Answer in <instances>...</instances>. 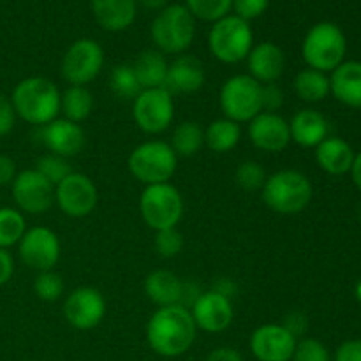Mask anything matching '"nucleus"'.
I'll use <instances>...</instances> for the list:
<instances>
[{
    "label": "nucleus",
    "mask_w": 361,
    "mask_h": 361,
    "mask_svg": "<svg viewBox=\"0 0 361 361\" xmlns=\"http://www.w3.org/2000/svg\"><path fill=\"white\" fill-rule=\"evenodd\" d=\"M335 361H361V341H348L337 349Z\"/></svg>",
    "instance_id": "44"
},
{
    "label": "nucleus",
    "mask_w": 361,
    "mask_h": 361,
    "mask_svg": "<svg viewBox=\"0 0 361 361\" xmlns=\"http://www.w3.org/2000/svg\"><path fill=\"white\" fill-rule=\"evenodd\" d=\"M185 7L197 20L215 23L228 16L233 9V0H185Z\"/></svg>",
    "instance_id": "34"
},
{
    "label": "nucleus",
    "mask_w": 361,
    "mask_h": 361,
    "mask_svg": "<svg viewBox=\"0 0 361 361\" xmlns=\"http://www.w3.org/2000/svg\"><path fill=\"white\" fill-rule=\"evenodd\" d=\"M106 316V300L95 288H78L63 302V317L76 330H92Z\"/></svg>",
    "instance_id": "15"
},
{
    "label": "nucleus",
    "mask_w": 361,
    "mask_h": 361,
    "mask_svg": "<svg viewBox=\"0 0 361 361\" xmlns=\"http://www.w3.org/2000/svg\"><path fill=\"white\" fill-rule=\"evenodd\" d=\"M92 109H94V95L87 87L69 85L60 94V111L63 113V118L71 122L81 123L90 116Z\"/></svg>",
    "instance_id": "28"
},
{
    "label": "nucleus",
    "mask_w": 361,
    "mask_h": 361,
    "mask_svg": "<svg viewBox=\"0 0 361 361\" xmlns=\"http://www.w3.org/2000/svg\"><path fill=\"white\" fill-rule=\"evenodd\" d=\"M296 338L282 324H263L250 335V351L259 361H291Z\"/></svg>",
    "instance_id": "17"
},
{
    "label": "nucleus",
    "mask_w": 361,
    "mask_h": 361,
    "mask_svg": "<svg viewBox=\"0 0 361 361\" xmlns=\"http://www.w3.org/2000/svg\"><path fill=\"white\" fill-rule=\"evenodd\" d=\"M212 55L224 63H236L247 59L254 46V34L249 21L238 16H224L215 21L208 34Z\"/></svg>",
    "instance_id": "8"
},
{
    "label": "nucleus",
    "mask_w": 361,
    "mask_h": 361,
    "mask_svg": "<svg viewBox=\"0 0 361 361\" xmlns=\"http://www.w3.org/2000/svg\"><path fill=\"white\" fill-rule=\"evenodd\" d=\"M133 118L145 134H161L173 123L175 102L166 88L141 90L133 101Z\"/></svg>",
    "instance_id": "11"
},
{
    "label": "nucleus",
    "mask_w": 361,
    "mask_h": 361,
    "mask_svg": "<svg viewBox=\"0 0 361 361\" xmlns=\"http://www.w3.org/2000/svg\"><path fill=\"white\" fill-rule=\"evenodd\" d=\"M282 326L298 341V337H303V334H305L307 328H309V319H307L305 314L300 312V310H293V312H289L288 316L284 317Z\"/></svg>",
    "instance_id": "42"
},
{
    "label": "nucleus",
    "mask_w": 361,
    "mask_h": 361,
    "mask_svg": "<svg viewBox=\"0 0 361 361\" xmlns=\"http://www.w3.org/2000/svg\"><path fill=\"white\" fill-rule=\"evenodd\" d=\"M249 140L257 150L277 154L291 143L289 122L277 113L261 111L249 122Z\"/></svg>",
    "instance_id": "19"
},
{
    "label": "nucleus",
    "mask_w": 361,
    "mask_h": 361,
    "mask_svg": "<svg viewBox=\"0 0 361 361\" xmlns=\"http://www.w3.org/2000/svg\"><path fill=\"white\" fill-rule=\"evenodd\" d=\"M14 122H16V113L11 104V99L0 94V137L7 136L13 130Z\"/></svg>",
    "instance_id": "43"
},
{
    "label": "nucleus",
    "mask_w": 361,
    "mask_h": 361,
    "mask_svg": "<svg viewBox=\"0 0 361 361\" xmlns=\"http://www.w3.org/2000/svg\"><path fill=\"white\" fill-rule=\"evenodd\" d=\"M330 92L351 108H361V62H342L330 78Z\"/></svg>",
    "instance_id": "25"
},
{
    "label": "nucleus",
    "mask_w": 361,
    "mask_h": 361,
    "mask_svg": "<svg viewBox=\"0 0 361 361\" xmlns=\"http://www.w3.org/2000/svg\"><path fill=\"white\" fill-rule=\"evenodd\" d=\"M190 314L196 323V328L208 334H221L228 330L235 317L233 302L228 296H222L215 291H203L200 298L190 307Z\"/></svg>",
    "instance_id": "16"
},
{
    "label": "nucleus",
    "mask_w": 361,
    "mask_h": 361,
    "mask_svg": "<svg viewBox=\"0 0 361 361\" xmlns=\"http://www.w3.org/2000/svg\"><path fill=\"white\" fill-rule=\"evenodd\" d=\"M316 161L330 175H344L351 171L353 161H355V152L341 137L328 136L323 143L316 147Z\"/></svg>",
    "instance_id": "26"
},
{
    "label": "nucleus",
    "mask_w": 361,
    "mask_h": 361,
    "mask_svg": "<svg viewBox=\"0 0 361 361\" xmlns=\"http://www.w3.org/2000/svg\"><path fill=\"white\" fill-rule=\"evenodd\" d=\"M35 171L44 176L51 185H59L66 176L73 173V168L67 162V159L55 154H44L35 161Z\"/></svg>",
    "instance_id": "35"
},
{
    "label": "nucleus",
    "mask_w": 361,
    "mask_h": 361,
    "mask_svg": "<svg viewBox=\"0 0 361 361\" xmlns=\"http://www.w3.org/2000/svg\"><path fill=\"white\" fill-rule=\"evenodd\" d=\"M104 51L94 39H78L63 53L60 73L69 85L87 87L101 74Z\"/></svg>",
    "instance_id": "10"
},
{
    "label": "nucleus",
    "mask_w": 361,
    "mask_h": 361,
    "mask_svg": "<svg viewBox=\"0 0 361 361\" xmlns=\"http://www.w3.org/2000/svg\"><path fill=\"white\" fill-rule=\"evenodd\" d=\"M14 113L35 127L48 126L60 113V92L51 80L30 76L21 80L11 94Z\"/></svg>",
    "instance_id": "2"
},
{
    "label": "nucleus",
    "mask_w": 361,
    "mask_h": 361,
    "mask_svg": "<svg viewBox=\"0 0 361 361\" xmlns=\"http://www.w3.org/2000/svg\"><path fill=\"white\" fill-rule=\"evenodd\" d=\"M140 81L141 90L148 88H164L166 78H168V60L164 53L159 49H145L143 53L137 55L134 63H130Z\"/></svg>",
    "instance_id": "27"
},
{
    "label": "nucleus",
    "mask_w": 361,
    "mask_h": 361,
    "mask_svg": "<svg viewBox=\"0 0 361 361\" xmlns=\"http://www.w3.org/2000/svg\"><path fill=\"white\" fill-rule=\"evenodd\" d=\"M140 212L145 224L154 231L176 228L183 215V197L169 182L147 185L140 197Z\"/></svg>",
    "instance_id": "7"
},
{
    "label": "nucleus",
    "mask_w": 361,
    "mask_h": 361,
    "mask_svg": "<svg viewBox=\"0 0 361 361\" xmlns=\"http://www.w3.org/2000/svg\"><path fill=\"white\" fill-rule=\"evenodd\" d=\"M242 137V129L240 123L233 122L229 118H217L204 129V145H208L212 152L215 154H228L236 145L240 143Z\"/></svg>",
    "instance_id": "29"
},
{
    "label": "nucleus",
    "mask_w": 361,
    "mask_h": 361,
    "mask_svg": "<svg viewBox=\"0 0 361 361\" xmlns=\"http://www.w3.org/2000/svg\"><path fill=\"white\" fill-rule=\"evenodd\" d=\"M25 231H27V224L20 210L9 207L0 208V249H9L20 243Z\"/></svg>",
    "instance_id": "32"
},
{
    "label": "nucleus",
    "mask_w": 361,
    "mask_h": 361,
    "mask_svg": "<svg viewBox=\"0 0 361 361\" xmlns=\"http://www.w3.org/2000/svg\"><path fill=\"white\" fill-rule=\"evenodd\" d=\"M360 219H361V208H360Z\"/></svg>",
    "instance_id": "52"
},
{
    "label": "nucleus",
    "mask_w": 361,
    "mask_h": 361,
    "mask_svg": "<svg viewBox=\"0 0 361 361\" xmlns=\"http://www.w3.org/2000/svg\"><path fill=\"white\" fill-rule=\"evenodd\" d=\"M291 141L303 148H316L330 133V123L316 109H300L289 122Z\"/></svg>",
    "instance_id": "23"
},
{
    "label": "nucleus",
    "mask_w": 361,
    "mask_h": 361,
    "mask_svg": "<svg viewBox=\"0 0 361 361\" xmlns=\"http://www.w3.org/2000/svg\"><path fill=\"white\" fill-rule=\"evenodd\" d=\"M295 92L302 101L319 102L330 94V80L316 69H303L295 78Z\"/></svg>",
    "instance_id": "31"
},
{
    "label": "nucleus",
    "mask_w": 361,
    "mask_h": 361,
    "mask_svg": "<svg viewBox=\"0 0 361 361\" xmlns=\"http://www.w3.org/2000/svg\"><path fill=\"white\" fill-rule=\"evenodd\" d=\"M261 88L249 74H235L222 83L219 94V104L226 118L236 123H249L254 116L263 111Z\"/></svg>",
    "instance_id": "9"
},
{
    "label": "nucleus",
    "mask_w": 361,
    "mask_h": 361,
    "mask_svg": "<svg viewBox=\"0 0 361 361\" xmlns=\"http://www.w3.org/2000/svg\"><path fill=\"white\" fill-rule=\"evenodd\" d=\"M39 141L48 148L49 154L71 159L80 154L85 147V130L80 123L67 118H55L48 126L37 127Z\"/></svg>",
    "instance_id": "18"
},
{
    "label": "nucleus",
    "mask_w": 361,
    "mask_h": 361,
    "mask_svg": "<svg viewBox=\"0 0 361 361\" xmlns=\"http://www.w3.org/2000/svg\"><path fill=\"white\" fill-rule=\"evenodd\" d=\"M293 361H330V353L323 342L316 338H302L296 342Z\"/></svg>",
    "instance_id": "39"
},
{
    "label": "nucleus",
    "mask_w": 361,
    "mask_h": 361,
    "mask_svg": "<svg viewBox=\"0 0 361 361\" xmlns=\"http://www.w3.org/2000/svg\"><path fill=\"white\" fill-rule=\"evenodd\" d=\"M14 274V259L7 249H0V288L11 281Z\"/></svg>",
    "instance_id": "46"
},
{
    "label": "nucleus",
    "mask_w": 361,
    "mask_h": 361,
    "mask_svg": "<svg viewBox=\"0 0 361 361\" xmlns=\"http://www.w3.org/2000/svg\"><path fill=\"white\" fill-rule=\"evenodd\" d=\"M60 240L55 231L44 226H35L25 231L18 243L20 259L28 268L37 271L53 270L60 259Z\"/></svg>",
    "instance_id": "14"
},
{
    "label": "nucleus",
    "mask_w": 361,
    "mask_h": 361,
    "mask_svg": "<svg viewBox=\"0 0 361 361\" xmlns=\"http://www.w3.org/2000/svg\"><path fill=\"white\" fill-rule=\"evenodd\" d=\"M212 291L219 293V295H222V296H228V298H233V295L236 293V284L231 281V279L221 277V279H217V281H215Z\"/></svg>",
    "instance_id": "48"
},
{
    "label": "nucleus",
    "mask_w": 361,
    "mask_h": 361,
    "mask_svg": "<svg viewBox=\"0 0 361 361\" xmlns=\"http://www.w3.org/2000/svg\"><path fill=\"white\" fill-rule=\"evenodd\" d=\"M345 35L341 28L330 21H321L307 32L302 44L303 60L310 69L335 71L345 56Z\"/></svg>",
    "instance_id": "6"
},
{
    "label": "nucleus",
    "mask_w": 361,
    "mask_h": 361,
    "mask_svg": "<svg viewBox=\"0 0 361 361\" xmlns=\"http://www.w3.org/2000/svg\"><path fill=\"white\" fill-rule=\"evenodd\" d=\"M207 361H243V356L235 348H217L207 356Z\"/></svg>",
    "instance_id": "47"
},
{
    "label": "nucleus",
    "mask_w": 361,
    "mask_h": 361,
    "mask_svg": "<svg viewBox=\"0 0 361 361\" xmlns=\"http://www.w3.org/2000/svg\"><path fill=\"white\" fill-rule=\"evenodd\" d=\"M95 21L108 32H122L134 23L137 0H90Z\"/></svg>",
    "instance_id": "22"
},
{
    "label": "nucleus",
    "mask_w": 361,
    "mask_h": 361,
    "mask_svg": "<svg viewBox=\"0 0 361 361\" xmlns=\"http://www.w3.org/2000/svg\"><path fill=\"white\" fill-rule=\"evenodd\" d=\"M245 60L249 67V76L261 85L277 83L279 78L284 74L286 55L281 46L271 41L252 46Z\"/></svg>",
    "instance_id": "20"
},
{
    "label": "nucleus",
    "mask_w": 361,
    "mask_h": 361,
    "mask_svg": "<svg viewBox=\"0 0 361 361\" xmlns=\"http://www.w3.org/2000/svg\"><path fill=\"white\" fill-rule=\"evenodd\" d=\"M154 247L157 254L164 259H171L176 257L183 249V236L176 228L162 229V231H155Z\"/></svg>",
    "instance_id": "38"
},
{
    "label": "nucleus",
    "mask_w": 361,
    "mask_h": 361,
    "mask_svg": "<svg viewBox=\"0 0 361 361\" xmlns=\"http://www.w3.org/2000/svg\"><path fill=\"white\" fill-rule=\"evenodd\" d=\"M267 178V171H264L263 166L256 161L242 162L235 171L236 185H238L240 189L247 190V192H256V190L263 189Z\"/></svg>",
    "instance_id": "37"
},
{
    "label": "nucleus",
    "mask_w": 361,
    "mask_h": 361,
    "mask_svg": "<svg viewBox=\"0 0 361 361\" xmlns=\"http://www.w3.org/2000/svg\"><path fill=\"white\" fill-rule=\"evenodd\" d=\"M356 298H358L360 303H361V281H360V284L356 286Z\"/></svg>",
    "instance_id": "51"
},
{
    "label": "nucleus",
    "mask_w": 361,
    "mask_h": 361,
    "mask_svg": "<svg viewBox=\"0 0 361 361\" xmlns=\"http://www.w3.org/2000/svg\"><path fill=\"white\" fill-rule=\"evenodd\" d=\"M207 80L204 66L194 55H178L168 67L164 88L169 94H194Z\"/></svg>",
    "instance_id": "21"
},
{
    "label": "nucleus",
    "mask_w": 361,
    "mask_h": 361,
    "mask_svg": "<svg viewBox=\"0 0 361 361\" xmlns=\"http://www.w3.org/2000/svg\"><path fill=\"white\" fill-rule=\"evenodd\" d=\"M109 88L116 97L126 99V101H134L137 97L141 87L130 63H118L113 67L109 74Z\"/></svg>",
    "instance_id": "33"
},
{
    "label": "nucleus",
    "mask_w": 361,
    "mask_h": 361,
    "mask_svg": "<svg viewBox=\"0 0 361 361\" xmlns=\"http://www.w3.org/2000/svg\"><path fill=\"white\" fill-rule=\"evenodd\" d=\"M137 2H140L143 7H147V9L162 11L166 7V4H168V0H137Z\"/></svg>",
    "instance_id": "50"
},
{
    "label": "nucleus",
    "mask_w": 361,
    "mask_h": 361,
    "mask_svg": "<svg viewBox=\"0 0 361 361\" xmlns=\"http://www.w3.org/2000/svg\"><path fill=\"white\" fill-rule=\"evenodd\" d=\"M145 293L159 307L182 305L183 281L169 270H155L145 279Z\"/></svg>",
    "instance_id": "24"
},
{
    "label": "nucleus",
    "mask_w": 361,
    "mask_h": 361,
    "mask_svg": "<svg viewBox=\"0 0 361 361\" xmlns=\"http://www.w3.org/2000/svg\"><path fill=\"white\" fill-rule=\"evenodd\" d=\"M196 323L183 305L159 307L147 324V342L152 351L164 358H176L196 341Z\"/></svg>",
    "instance_id": "1"
},
{
    "label": "nucleus",
    "mask_w": 361,
    "mask_h": 361,
    "mask_svg": "<svg viewBox=\"0 0 361 361\" xmlns=\"http://www.w3.org/2000/svg\"><path fill=\"white\" fill-rule=\"evenodd\" d=\"M270 6V0H233L235 16L250 21L259 18Z\"/></svg>",
    "instance_id": "40"
},
{
    "label": "nucleus",
    "mask_w": 361,
    "mask_h": 361,
    "mask_svg": "<svg viewBox=\"0 0 361 361\" xmlns=\"http://www.w3.org/2000/svg\"><path fill=\"white\" fill-rule=\"evenodd\" d=\"M99 192L90 176L83 173H71L55 185V203L60 210L73 219H83L95 210Z\"/></svg>",
    "instance_id": "12"
},
{
    "label": "nucleus",
    "mask_w": 361,
    "mask_h": 361,
    "mask_svg": "<svg viewBox=\"0 0 361 361\" xmlns=\"http://www.w3.org/2000/svg\"><path fill=\"white\" fill-rule=\"evenodd\" d=\"M16 162L6 154H0V187L9 185L16 178Z\"/></svg>",
    "instance_id": "45"
},
{
    "label": "nucleus",
    "mask_w": 361,
    "mask_h": 361,
    "mask_svg": "<svg viewBox=\"0 0 361 361\" xmlns=\"http://www.w3.org/2000/svg\"><path fill=\"white\" fill-rule=\"evenodd\" d=\"M261 102H263V111L275 113L284 106V90L277 83L263 85V88H261Z\"/></svg>",
    "instance_id": "41"
},
{
    "label": "nucleus",
    "mask_w": 361,
    "mask_h": 361,
    "mask_svg": "<svg viewBox=\"0 0 361 361\" xmlns=\"http://www.w3.org/2000/svg\"><path fill=\"white\" fill-rule=\"evenodd\" d=\"M63 291H66V284H63L62 275L56 274L55 270L39 271L34 281V293L37 298H41L42 302H56L62 298Z\"/></svg>",
    "instance_id": "36"
},
{
    "label": "nucleus",
    "mask_w": 361,
    "mask_h": 361,
    "mask_svg": "<svg viewBox=\"0 0 361 361\" xmlns=\"http://www.w3.org/2000/svg\"><path fill=\"white\" fill-rule=\"evenodd\" d=\"M351 175H353V182H355L356 187L361 190V154L355 155V161H353V166H351Z\"/></svg>",
    "instance_id": "49"
},
{
    "label": "nucleus",
    "mask_w": 361,
    "mask_h": 361,
    "mask_svg": "<svg viewBox=\"0 0 361 361\" xmlns=\"http://www.w3.org/2000/svg\"><path fill=\"white\" fill-rule=\"evenodd\" d=\"M171 148L176 157H192L203 148L204 129L197 122L183 120L175 127L171 136Z\"/></svg>",
    "instance_id": "30"
},
{
    "label": "nucleus",
    "mask_w": 361,
    "mask_h": 361,
    "mask_svg": "<svg viewBox=\"0 0 361 361\" xmlns=\"http://www.w3.org/2000/svg\"><path fill=\"white\" fill-rule=\"evenodd\" d=\"M155 48L164 55H182L190 48L196 35V18L185 6H166L155 16L150 28Z\"/></svg>",
    "instance_id": "4"
},
{
    "label": "nucleus",
    "mask_w": 361,
    "mask_h": 361,
    "mask_svg": "<svg viewBox=\"0 0 361 361\" xmlns=\"http://www.w3.org/2000/svg\"><path fill=\"white\" fill-rule=\"evenodd\" d=\"M11 192L16 207L25 214H46L55 203V185H51L35 169L18 173L11 183Z\"/></svg>",
    "instance_id": "13"
},
{
    "label": "nucleus",
    "mask_w": 361,
    "mask_h": 361,
    "mask_svg": "<svg viewBox=\"0 0 361 361\" xmlns=\"http://www.w3.org/2000/svg\"><path fill=\"white\" fill-rule=\"evenodd\" d=\"M312 183L296 169H281L267 178L261 197L271 212L281 215H296L309 207L312 200Z\"/></svg>",
    "instance_id": "3"
},
{
    "label": "nucleus",
    "mask_w": 361,
    "mask_h": 361,
    "mask_svg": "<svg viewBox=\"0 0 361 361\" xmlns=\"http://www.w3.org/2000/svg\"><path fill=\"white\" fill-rule=\"evenodd\" d=\"M127 166L130 175L147 187L168 183L175 175L178 157L173 152L171 145L166 141H145L130 152Z\"/></svg>",
    "instance_id": "5"
}]
</instances>
